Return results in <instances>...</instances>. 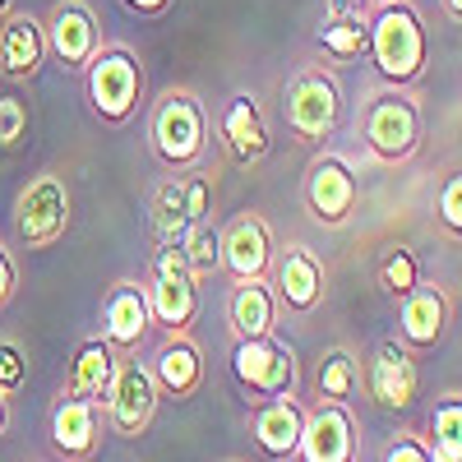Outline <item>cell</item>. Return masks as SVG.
Listing matches in <instances>:
<instances>
[{"instance_id":"obj_32","label":"cell","mask_w":462,"mask_h":462,"mask_svg":"<svg viewBox=\"0 0 462 462\" xmlns=\"http://www.w3.org/2000/svg\"><path fill=\"white\" fill-rule=\"evenodd\" d=\"M28 134V102L5 93L0 97V148H19Z\"/></svg>"},{"instance_id":"obj_3","label":"cell","mask_w":462,"mask_h":462,"mask_svg":"<svg viewBox=\"0 0 462 462\" xmlns=\"http://www.w3.org/2000/svg\"><path fill=\"white\" fill-rule=\"evenodd\" d=\"M84 93L97 121L125 125L143 97V69L130 47H97V56L84 65Z\"/></svg>"},{"instance_id":"obj_12","label":"cell","mask_w":462,"mask_h":462,"mask_svg":"<svg viewBox=\"0 0 462 462\" xmlns=\"http://www.w3.org/2000/svg\"><path fill=\"white\" fill-rule=\"evenodd\" d=\"M42 28H47V51H56V60L65 69H84L102 47L97 19H93V10L84 5V0H60Z\"/></svg>"},{"instance_id":"obj_34","label":"cell","mask_w":462,"mask_h":462,"mask_svg":"<svg viewBox=\"0 0 462 462\" xmlns=\"http://www.w3.org/2000/svg\"><path fill=\"white\" fill-rule=\"evenodd\" d=\"M14 287H19V268H14V254L0 245V310L14 300Z\"/></svg>"},{"instance_id":"obj_36","label":"cell","mask_w":462,"mask_h":462,"mask_svg":"<svg viewBox=\"0 0 462 462\" xmlns=\"http://www.w3.org/2000/svg\"><path fill=\"white\" fill-rule=\"evenodd\" d=\"M444 10H448V19H457V23H462V0H444Z\"/></svg>"},{"instance_id":"obj_2","label":"cell","mask_w":462,"mask_h":462,"mask_svg":"<svg viewBox=\"0 0 462 462\" xmlns=\"http://www.w3.org/2000/svg\"><path fill=\"white\" fill-rule=\"evenodd\" d=\"M370 56H374L379 74L393 88H407L426 74L430 37H426V23H420V14L407 5V0L379 5L370 14Z\"/></svg>"},{"instance_id":"obj_29","label":"cell","mask_w":462,"mask_h":462,"mask_svg":"<svg viewBox=\"0 0 462 462\" xmlns=\"http://www.w3.org/2000/svg\"><path fill=\"white\" fill-rule=\"evenodd\" d=\"M416 282H420V278H416V259H411L407 250H393L389 259L379 263V287L389 291V296H398V300H402Z\"/></svg>"},{"instance_id":"obj_1","label":"cell","mask_w":462,"mask_h":462,"mask_svg":"<svg viewBox=\"0 0 462 462\" xmlns=\"http://www.w3.org/2000/svg\"><path fill=\"white\" fill-rule=\"evenodd\" d=\"M148 143L158 162L171 171H189L204 162L208 152V106L195 88H167L162 102L152 106L148 121Z\"/></svg>"},{"instance_id":"obj_37","label":"cell","mask_w":462,"mask_h":462,"mask_svg":"<svg viewBox=\"0 0 462 462\" xmlns=\"http://www.w3.org/2000/svg\"><path fill=\"white\" fill-rule=\"evenodd\" d=\"M5 426H10V407H5V393H0V435H5Z\"/></svg>"},{"instance_id":"obj_16","label":"cell","mask_w":462,"mask_h":462,"mask_svg":"<svg viewBox=\"0 0 462 462\" xmlns=\"http://www.w3.org/2000/svg\"><path fill=\"white\" fill-rule=\"evenodd\" d=\"M268 273H273L278 305H287V310H296V315H310L324 300V268L305 245H287L282 254H273V268H268Z\"/></svg>"},{"instance_id":"obj_7","label":"cell","mask_w":462,"mask_h":462,"mask_svg":"<svg viewBox=\"0 0 462 462\" xmlns=\"http://www.w3.org/2000/svg\"><path fill=\"white\" fill-rule=\"evenodd\" d=\"M231 374L245 393L263 398H287L296 393V356L268 333V337H236L231 346Z\"/></svg>"},{"instance_id":"obj_26","label":"cell","mask_w":462,"mask_h":462,"mask_svg":"<svg viewBox=\"0 0 462 462\" xmlns=\"http://www.w3.org/2000/svg\"><path fill=\"white\" fill-rule=\"evenodd\" d=\"M430 462H462V398L448 393L430 411Z\"/></svg>"},{"instance_id":"obj_31","label":"cell","mask_w":462,"mask_h":462,"mask_svg":"<svg viewBox=\"0 0 462 462\" xmlns=\"http://www.w3.org/2000/svg\"><path fill=\"white\" fill-rule=\"evenodd\" d=\"M28 383V356L14 337H0V393H19Z\"/></svg>"},{"instance_id":"obj_22","label":"cell","mask_w":462,"mask_h":462,"mask_svg":"<svg viewBox=\"0 0 462 462\" xmlns=\"http://www.w3.org/2000/svg\"><path fill=\"white\" fill-rule=\"evenodd\" d=\"M226 324L236 337H268L278 328V291L268 278H245L226 296Z\"/></svg>"},{"instance_id":"obj_19","label":"cell","mask_w":462,"mask_h":462,"mask_svg":"<svg viewBox=\"0 0 462 462\" xmlns=\"http://www.w3.org/2000/svg\"><path fill=\"white\" fill-rule=\"evenodd\" d=\"M217 134L226 143V152L236 158L241 167H254L268 158V125L259 116V102L250 93L226 97V106L217 111Z\"/></svg>"},{"instance_id":"obj_8","label":"cell","mask_w":462,"mask_h":462,"mask_svg":"<svg viewBox=\"0 0 462 462\" xmlns=\"http://www.w3.org/2000/svg\"><path fill=\"white\" fill-rule=\"evenodd\" d=\"M365 148L383 162H407L420 148V111L402 93H383L365 102V121H361Z\"/></svg>"},{"instance_id":"obj_25","label":"cell","mask_w":462,"mask_h":462,"mask_svg":"<svg viewBox=\"0 0 462 462\" xmlns=\"http://www.w3.org/2000/svg\"><path fill=\"white\" fill-rule=\"evenodd\" d=\"M319 51L328 56V60H337V65H352V60H361V56H370V19H361V14H352L337 0L333 5V14L324 19V28H319Z\"/></svg>"},{"instance_id":"obj_21","label":"cell","mask_w":462,"mask_h":462,"mask_svg":"<svg viewBox=\"0 0 462 462\" xmlns=\"http://www.w3.org/2000/svg\"><path fill=\"white\" fill-rule=\"evenodd\" d=\"M47 60V28L32 14H5L0 19V74L5 79H32Z\"/></svg>"},{"instance_id":"obj_11","label":"cell","mask_w":462,"mask_h":462,"mask_svg":"<svg viewBox=\"0 0 462 462\" xmlns=\"http://www.w3.org/2000/svg\"><path fill=\"white\" fill-rule=\"evenodd\" d=\"M148 370H152V379H158L162 398L189 402L204 389V352H199V342L189 333H167L158 342V352H152Z\"/></svg>"},{"instance_id":"obj_18","label":"cell","mask_w":462,"mask_h":462,"mask_svg":"<svg viewBox=\"0 0 462 462\" xmlns=\"http://www.w3.org/2000/svg\"><path fill=\"white\" fill-rule=\"evenodd\" d=\"M300 430H305V407L287 393V398H263L250 416V435L259 444L263 457L273 462H287L296 457V444H300Z\"/></svg>"},{"instance_id":"obj_38","label":"cell","mask_w":462,"mask_h":462,"mask_svg":"<svg viewBox=\"0 0 462 462\" xmlns=\"http://www.w3.org/2000/svg\"><path fill=\"white\" fill-rule=\"evenodd\" d=\"M5 14H14V0H0V19H5Z\"/></svg>"},{"instance_id":"obj_14","label":"cell","mask_w":462,"mask_h":462,"mask_svg":"<svg viewBox=\"0 0 462 462\" xmlns=\"http://www.w3.org/2000/svg\"><path fill=\"white\" fill-rule=\"evenodd\" d=\"M152 328V310H148V287L121 278L111 282L106 300H102V337L116 346V352H134V346L148 337Z\"/></svg>"},{"instance_id":"obj_17","label":"cell","mask_w":462,"mask_h":462,"mask_svg":"<svg viewBox=\"0 0 462 462\" xmlns=\"http://www.w3.org/2000/svg\"><path fill=\"white\" fill-rule=\"evenodd\" d=\"M97 439H102V407L88 402V398H74L65 393L51 411V444L65 462H84L97 453Z\"/></svg>"},{"instance_id":"obj_20","label":"cell","mask_w":462,"mask_h":462,"mask_svg":"<svg viewBox=\"0 0 462 462\" xmlns=\"http://www.w3.org/2000/svg\"><path fill=\"white\" fill-rule=\"evenodd\" d=\"M148 310H152V328L189 333L199 319V278L195 273H152Z\"/></svg>"},{"instance_id":"obj_15","label":"cell","mask_w":462,"mask_h":462,"mask_svg":"<svg viewBox=\"0 0 462 462\" xmlns=\"http://www.w3.org/2000/svg\"><path fill=\"white\" fill-rule=\"evenodd\" d=\"M356 195H361L356 171H352V162H342V158H319L310 167V176H305V204H310V213L319 222H328V226L352 217Z\"/></svg>"},{"instance_id":"obj_30","label":"cell","mask_w":462,"mask_h":462,"mask_svg":"<svg viewBox=\"0 0 462 462\" xmlns=\"http://www.w3.org/2000/svg\"><path fill=\"white\" fill-rule=\"evenodd\" d=\"M435 213L444 222V231H453V236H462V171H448L435 189Z\"/></svg>"},{"instance_id":"obj_23","label":"cell","mask_w":462,"mask_h":462,"mask_svg":"<svg viewBox=\"0 0 462 462\" xmlns=\"http://www.w3.org/2000/svg\"><path fill=\"white\" fill-rule=\"evenodd\" d=\"M444 324H448V296H444L435 282H416V287L402 296V310H398L402 342H411V346H435V342L444 337Z\"/></svg>"},{"instance_id":"obj_5","label":"cell","mask_w":462,"mask_h":462,"mask_svg":"<svg viewBox=\"0 0 462 462\" xmlns=\"http://www.w3.org/2000/svg\"><path fill=\"white\" fill-rule=\"evenodd\" d=\"M14 226L28 250H51L69 226V185L56 171H37L14 199Z\"/></svg>"},{"instance_id":"obj_6","label":"cell","mask_w":462,"mask_h":462,"mask_svg":"<svg viewBox=\"0 0 462 462\" xmlns=\"http://www.w3.org/2000/svg\"><path fill=\"white\" fill-rule=\"evenodd\" d=\"M158 379H152V370L134 356H125L121 365H116V379H111V393L102 402V416H106V430L121 435V439H139L152 416H158Z\"/></svg>"},{"instance_id":"obj_27","label":"cell","mask_w":462,"mask_h":462,"mask_svg":"<svg viewBox=\"0 0 462 462\" xmlns=\"http://www.w3.org/2000/svg\"><path fill=\"white\" fill-rule=\"evenodd\" d=\"M356 389H361V361L337 346L319 365V393H324V402H352Z\"/></svg>"},{"instance_id":"obj_24","label":"cell","mask_w":462,"mask_h":462,"mask_svg":"<svg viewBox=\"0 0 462 462\" xmlns=\"http://www.w3.org/2000/svg\"><path fill=\"white\" fill-rule=\"evenodd\" d=\"M116 365H121V356H116V346L106 337H88L79 352H74V365H69V383L65 393L74 398H88V402H106L111 393V379H116Z\"/></svg>"},{"instance_id":"obj_4","label":"cell","mask_w":462,"mask_h":462,"mask_svg":"<svg viewBox=\"0 0 462 462\" xmlns=\"http://www.w3.org/2000/svg\"><path fill=\"white\" fill-rule=\"evenodd\" d=\"M337 116H342V93L333 84V74L315 65L291 74V84L282 93V121L300 143H324L337 130Z\"/></svg>"},{"instance_id":"obj_9","label":"cell","mask_w":462,"mask_h":462,"mask_svg":"<svg viewBox=\"0 0 462 462\" xmlns=\"http://www.w3.org/2000/svg\"><path fill=\"white\" fill-rule=\"evenodd\" d=\"M296 457L300 462H356V420L346 411V402H319L305 411Z\"/></svg>"},{"instance_id":"obj_28","label":"cell","mask_w":462,"mask_h":462,"mask_svg":"<svg viewBox=\"0 0 462 462\" xmlns=\"http://www.w3.org/2000/svg\"><path fill=\"white\" fill-rule=\"evenodd\" d=\"M185 263H189V273H195L199 282L213 278L217 268H222V236L213 231V222H195L189 226V236H185Z\"/></svg>"},{"instance_id":"obj_35","label":"cell","mask_w":462,"mask_h":462,"mask_svg":"<svg viewBox=\"0 0 462 462\" xmlns=\"http://www.w3.org/2000/svg\"><path fill=\"white\" fill-rule=\"evenodd\" d=\"M125 10H134V14H143V19H152V14H162L171 0H121Z\"/></svg>"},{"instance_id":"obj_13","label":"cell","mask_w":462,"mask_h":462,"mask_svg":"<svg viewBox=\"0 0 462 462\" xmlns=\"http://www.w3.org/2000/svg\"><path fill=\"white\" fill-rule=\"evenodd\" d=\"M273 231L259 213H241L222 231V268H231V278L245 282V278H268V268H273Z\"/></svg>"},{"instance_id":"obj_33","label":"cell","mask_w":462,"mask_h":462,"mask_svg":"<svg viewBox=\"0 0 462 462\" xmlns=\"http://www.w3.org/2000/svg\"><path fill=\"white\" fill-rule=\"evenodd\" d=\"M383 462H430L426 435H398L389 448H383Z\"/></svg>"},{"instance_id":"obj_39","label":"cell","mask_w":462,"mask_h":462,"mask_svg":"<svg viewBox=\"0 0 462 462\" xmlns=\"http://www.w3.org/2000/svg\"><path fill=\"white\" fill-rule=\"evenodd\" d=\"M370 5H374V10H379V5H393V0H370Z\"/></svg>"},{"instance_id":"obj_10","label":"cell","mask_w":462,"mask_h":462,"mask_svg":"<svg viewBox=\"0 0 462 462\" xmlns=\"http://www.w3.org/2000/svg\"><path fill=\"white\" fill-rule=\"evenodd\" d=\"M361 383L370 389V398L389 411H407L416 402V389H420V374H416V361L402 342H379L374 356L361 365Z\"/></svg>"}]
</instances>
